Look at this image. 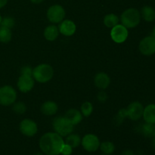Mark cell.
<instances>
[{
	"label": "cell",
	"instance_id": "1",
	"mask_svg": "<svg viewBox=\"0 0 155 155\" xmlns=\"http://www.w3.org/2000/svg\"><path fill=\"white\" fill-rule=\"evenodd\" d=\"M62 136L56 133H45L39 139V148L46 155H58L64 145Z\"/></svg>",
	"mask_w": 155,
	"mask_h": 155
},
{
	"label": "cell",
	"instance_id": "2",
	"mask_svg": "<svg viewBox=\"0 0 155 155\" xmlns=\"http://www.w3.org/2000/svg\"><path fill=\"white\" fill-rule=\"evenodd\" d=\"M141 14L138 9L135 8H130L122 13L120 16V21L127 29L135 28L139 24L141 21Z\"/></svg>",
	"mask_w": 155,
	"mask_h": 155
},
{
	"label": "cell",
	"instance_id": "3",
	"mask_svg": "<svg viewBox=\"0 0 155 155\" xmlns=\"http://www.w3.org/2000/svg\"><path fill=\"white\" fill-rule=\"evenodd\" d=\"M54 76V70L48 64H40L33 69V77L36 81L45 83L50 81Z\"/></svg>",
	"mask_w": 155,
	"mask_h": 155
},
{
	"label": "cell",
	"instance_id": "4",
	"mask_svg": "<svg viewBox=\"0 0 155 155\" xmlns=\"http://www.w3.org/2000/svg\"><path fill=\"white\" fill-rule=\"evenodd\" d=\"M52 127L54 132L61 136H68L74 130V125L71 124L64 117H58L53 120Z\"/></svg>",
	"mask_w": 155,
	"mask_h": 155
},
{
	"label": "cell",
	"instance_id": "5",
	"mask_svg": "<svg viewBox=\"0 0 155 155\" xmlns=\"http://www.w3.org/2000/svg\"><path fill=\"white\" fill-rule=\"evenodd\" d=\"M17 100V92L12 86H4L0 88V104L10 106Z\"/></svg>",
	"mask_w": 155,
	"mask_h": 155
},
{
	"label": "cell",
	"instance_id": "6",
	"mask_svg": "<svg viewBox=\"0 0 155 155\" xmlns=\"http://www.w3.org/2000/svg\"><path fill=\"white\" fill-rule=\"evenodd\" d=\"M64 8L60 5H53L47 11V18L52 24L61 23L65 18Z\"/></svg>",
	"mask_w": 155,
	"mask_h": 155
},
{
	"label": "cell",
	"instance_id": "7",
	"mask_svg": "<svg viewBox=\"0 0 155 155\" xmlns=\"http://www.w3.org/2000/svg\"><path fill=\"white\" fill-rule=\"evenodd\" d=\"M139 49L143 55H153L155 54V38L151 35L145 36L139 42Z\"/></svg>",
	"mask_w": 155,
	"mask_h": 155
},
{
	"label": "cell",
	"instance_id": "8",
	"mask_svg": "<svg viewBox=\"0 0 155 155\" xmlns=\"http://www.w3.org/2000/svg\"><path fill=\"white\" fill-rule=\"evenodd\" d=\"M128 36V30L123 24H118L115 27H112L111 30H110V37H111L112 40L116 43H124L127 39Z\"/></svg>",
	"mask_w": 155,
	"mask_h": 155
},
{
	"label": "cell",
	"instance_id": "9",
	"mask_svg": "<svg viewBox=\"0 0 155 155\" xmlns=\"http://www.w3.org/2000/svg\"><path fill=\"white\" fill-rule=\"evenodd\" d=\"M127 117L133 121H137L142 117L144 107L139 101H133L127 107Z\"/></svg>",
	"mask_w": 155,
	"mask_h": 155
},
{
	"label": "cell",
	"instance_id": "10",
	"mask_svg": "<svg viewBox=\"0 0 155 155\" xmlns=\"http://www.w3.org/2000/svg\"><path fill=\"white\" fill-rule=\"evenodd\" d=\"M19 130L23 135L28 137L35 136L38 132L37 124L31 119H24L19 125Z\"/></svg>",
	"mask_w": 155,
	"mask_h": 155
},
{
	"label": "cell",
	"instance_id": "11",
	"mask_svg": "<svg viewBox=\"0 0 155 155\" xmlns=\"http://www.w3.org/2000/svg\"><path fill=\"white\" fill-rule=\"evenodd\" d=\"M83 148L89 152L96 151L100 147V141L98 136L94 134H87L81 140Z\"/></svg>",
	"mask_w": 155,
	"mask_h": 155
},
{
	"label": "cell",
	"instance_id": "12",
	"mask_svg": "<svg viewBox=\"0 0 155 155\" xmlns=\"http://www.w3.org/2000/svg\"><path fill=\"white\" fill-rule=\"evenodd\" d=\"M34 79L32 76L21 75L18 78V88L21 92L27 93L33 89L34 86Z\"/></svg>",
	"mask_w": 155,
	"mask_h": 155
},
{
	"label": "cell",
	"instance_id": "13",
	"mask_svg": "<svg viewBox=\"0 0 155 155\" xmlns=\"http://www.w3.org/2000/svg\"><path fill=\"white\" fill-rule=\"evenodd\" d=\"M59 33L65 36H71L76 33L77 26L71 20H63L58 27Z\"/></svg>",
	"mask_w": 155,
	"mask_h": 155
},
{
	"label": "cell",
	"instance_id": "14",
	"mask_svg": "<svg viewBox=\"0 0 155 155\" xmlns=\"http://www.w3.org/2000/svg\"><path fill=\"white\" fill-rule=\"evenodd\" d=\"M94 83L95 86L101 90L107 89L110 84V79L106 73H98L94 77Z\"/></svg>",
	"mask_w": 155,
	"mask_h": 155
},
{
	"label": "cell",
	"instance_id": "15",
	"mask_svg": "<svg viewBox=\"0 0 155 155\" xmlns=\"http://www.w3.org/2000/svg\"><path fill=\"white\" fill-rule=\"evenodd\" d=\"M64 117L71 123L72 125L75 126L80 124L83 120V114L80 110L77 109H70L65 114Z\"/></svg>",
	"mask_w": 155,
	"mask_h": 155
},
{
	"label": "cell",
	"instance_id": "16",
	"mask_svg": "<svg viewBox=\"0 0 155 155\" xmlns=\"http://www.w3.org/2000/svg\"><path fill=\"white\" fill-rule=\"evenodd\" d=\"M41 112L46 116H52L58 112V106L54 101H47L42 104L40 107Z\"/></svg>",
	"mask_w": 155,
	"mask_h": 155
},
{
	"label": "cell",
	"instance_id": "17",
	"mask_svg": "<svg viewBox=\"0 0 155 155\" xmlns=\"http://www.w3.org/2000/svg\"><path fill=\"white\" fill-rule=\"evenodd\" d=\"M142 117L145 123L155 124V104H150L144 107Z\"/></svg>",
	"mask_w": 155,
	"mask_h": 155
},
{
	"label": "cell",
	"instance_id": "18",
	"mask_svg": "<svg viewBox=\"0 0 155 155\" xmlns=\"http://www.w3.org/2000/svg\"><path fill=\"white\" fill-rule=\"evenodd\" d=\"M59 35L58 27L55 25H49L46 27L44 30V37L49 42H53L58 38Z\"/></svg>",
	"mask_w": 155,
	"mask_h": 155
},
{
	"label": "cell",
	"instance_id": "19",
	"mask_svg": "<svg viewBox=\"0 0 155 155\" xmlns=\"http://www.w3.org/2000/svg\"><path fill=\"white\" fill-rule=\"evenodd\" d=\"M141 18L147 22H153L155 21V9L149 5H145L141 10Z\"/></svg>",
	"mask_w": 155,
	"mask_h": 155
},
{
	"label": "cell",
	"instance_id": "20",
	"mask_svg": "<svg viewBox=\"0 0 155 155\" xmlns=\"http://www.w3.org/2000/svg\"><path fill=\"white\" fill-rule=\"evenodd\" d=\"M119 17L115 14H108L104 18V24L108 28H112L119 24Z\"/></svg>",
	"mask_w": 155,
	"mask_h": 155
},
{
	"label": "cell",
	"instance_id": "21",
	"mask_svg": "<svg viewBox=\"0 0 155 155\" xmlns=\"http://www.w3.org/2000/svg\"><path fill=\"white\" fill-rule=\"evenodd\" d=\"M141 132L147 138H154L155 136V124L145 123L141 127Z\"/></svg>",
	"mask_w": 155,
	"mask_h": 155
},
{
	"label": "cell",
	"instance_id": "22",
	"mask_svg": "<svg viewBox=\"0 0 155 155\" xmlns=\"http://www.w3.org/2000/svg\"><path fill=\"white\" fill-rule=\"evenodd\" d=\"M12 37V33L11 29L0 26V42L2 43H8L11 41Z\"/></svg>",
	"mask_w": 155,
	"mask_h": 155
},
{
	"label": "cell",
	"instance_id": "23",
	"mask_svg": "<svg viewBox=\"0 0 155 155\" xmlns=\"http://www.w3.org/2000/svg\"><path fill=\"white\" fill-rule=\"evenodd\" d=\"M81 138H80V136L79 135L71 134V133L67 137L66 141H65V144L70 145L71 148H77L81 144Z\"/></svg>",
	"mask_w": 155,
	"mask_h": 155
},
{
	"label": "cell",
	"instance_id": "24",
	"mask_svg": "<svg viewBox=\"0 0 155 155\" xmlns=\"http://www.w3.org/2000/svg\"><path fill=\"white\" fill-rule=\"evenodd\" d=\"M99 148L101 151L105 154H111L115 150V146L113 142H108V141L100 143Z\"/></svg>",
	"mask_w": 155,
	"mask_h": 155
},
{
	"label": "cell",
	"instance_id": "25",
	"mask_svg": "<svg viewBox=\"0 0 155 155\" xmlns=\"http://www.w3.org/2000/svg\"><path fill=\"white\" fill-rule=\"evenodd\" d=\"M127 117V109L122 108L115 115L114 118V123L116 126H120L123 124L124 121V119Z\"/></svg>",
	"mask_w": 155,
	"mask_h": 155
},
{
	"label": "cell",
	"instance_id": "26",
	"mask_svg": "<svg viewBox=\"0 0 155 155\" xmlns=\"http://www.w3.org/2000/svg\"><path fill=\"white\" fill-rule=\"evenodd\" d=\"M80 109H81V111L80 112L83 114V116L88 117H89L92 114L93 106H92V103H90L89 101H85L83 104H82Z\"/></svg>",
	"mask_w": 155,
	"mask_h": 155
},
{
	"label": "cell",
	"instance_id": "27",
	"mask_svg": "<svg viewBox=\"0 0 155 155\" xmlns=\"http://www.w3.org/2000/svg\"><path fill=\"white\" fill-rule=\"evenodd\" d=\"M12 110L17 114H24L27 110V106L24 103L19 101V102H15L12 107Z\"/></svg>",
	"mask_w": 155,
	"mask_h": 155
},
{
	"label": "cell",
	"instance_id": "28",
	"mask_svg": "<svg viewBox=\"0 0 155 155\" xmlns=\"http://www.w3.org/2000/svg\"><path fill=\"white\" fill-rule=\"evenodd\" d=\"M15 22L14 18H11V17H7V18H5L2 20L1 25L0 26H3V27H5L9 29H12V27L15 26Z\"/></svg>",
	"mask_w": 155,
	"mask_h": 155
},
{
	"label": "cell",
	"instance_id": "29",
	"mask_svg": "<svg viewBox=\"0 0 155 155\" xmlns=\"http://www.w3.org/2000/svg\"><path fill=\"white\" fill-rule=\"evenodd\" d=\"M107 98H108V97H107V94L103 90L100 91V92L98 93V95H97V99H98L100 102H102V103L105 102V101H107Z\"/></svg>",
	"mask_w": 155,
	"mask_h": 155
},
{
	"label": "cell",
	"instance_id": "30",
	"mask_svg": "<svg viewBox=\"0 0 155 155\" xmlns=\"http://www.w3.org/2000/svg\"><path fill=\"white\" fill-rule=\"evenodd\" d=\"M73 152V148H71L70 145H67L64 143L63 148H62L61 151V154L62 155H71Z\"/></svg>",
	"mask_w": 155,
	"mask_h": 155
},
{
	"label": "cell",
	"instance_id": "31",
	"mask_svg": "<svg viewBox=\"0 0 155 155\" xmlns=\"http://www.w3.org/2000/svg\"><path fill=\"white\" fill-rule=\"evenodd\" d=\"M21 75H28L33 77V69L29 66H24L21 70Z\"/></svg>",
	"mask_w": 155,
	"mask_h": 155
},
{
	"label": "cell",
	"instance_id": "32",
	"mask_svg": "<svg viewBox=\"0 0 155 155\" xmlns=\"http://www.w3.org/2000/svg\"><path fill=\"white\" fill-rule=\"evenodd\" d=\"M122 155H135V154H134V152L132 151V150L127 149V150H125V151H123Z\"/></svg>",
	"mask_w": 155,
	"mask_h": 155
},
{
	"label": "cell",
	"instance_id": "33",
	"mask_svg": "<svg viewBox=\"0 0 155 155\" xmlns=\"http://www.w3.org/2000/svg\"><path fill=\"white\" fill-rule=\"evenodd\" d=\"M8 2V0H0V8H3L6 5Z\"/></svg>",
	"mask_w": 155,
	"mask_h": 155
},
{
	"label": "cell",
	"instance_id": "34",
	"mask_svg": "<svg viewBox=\"0 0 155 155\" xmlns=\"http://www.w3.org/2000/svg\"><path fill=\"white\" fill-rule=\"evenodd\" d=\"M43 1L44 0H30V2H31L32 3H33V4H40V3H42Z\"/></svg>",
	"mask_w": 155,
	"mask_h": 155
},
{
	"label": "cell",
	"instance_id": "35",
	"mask_svg": "<svg viewBox=\"0 0 155 155\" xmlns=\"http://www.w3.org/2000/svg\"><path fill=\"white\" fill-rule=\"evenodd\" d=\"M151 36H154V37L155 38V25H154V28H153V30H152V32H151Z\"/></svg>",
	"mask_w": 155,
	"mask_h": 155
},
{
	"label": "cell",
	"instance_id": "36",
	"mask_svg": "<svg viewBox=\"0 0 155 155\" xmlns=\"http://www.w3.org/2000/svg\"><path fill=\"white\" fill-rule=\"evenodd\" d=\"M152 145L153 147L155 148V136L154 138H153V140H152Z\"/></svg>",
	"mask_w": 155,
	"mask_h": 155
},
{
	"label": "cell",
	"instance_id": "37",
	"mask_svg": "<svg viewBox=\"0 0 155 155\" xmlns=\"http://www.w3.org/2000/svg\"><path fill=\"white\" fill-rule=\"evenodd\" d=\"M33 155H43L42 154V153H39V152H37V153H35V154H33Z\"/></svg>",
	"mask_w": 155,
	"mask_h": 155
},
{
	"label": "cell",
	"instance_id": "38",
	"mask_svg": "<svg viewBox=\"0 0 155 155\" xmlns=\"http://www.w3.org/2000/svg\"><path fill=\"white\" fill-rule=\"evenodd\" d=\"M2 16H1V15H0V25H1V22H2Z\"/></svg>",
	"mask_w": 155,
	"mask_h": 155
},
{
	"label": "cell",
	"instance_id": "39",
	"mask_svg": "<svg viewBox=\"0 0 155 155\" xmlns=\"http://www.w3.org/2000/svg\"><path fill=\"white\" fill-rule=\"evenodd\" d=\"M101 155H110V154H101Z\"/></svg>",
	"mask_w": 155,
	"mask_h": 155
}]
</instances>
